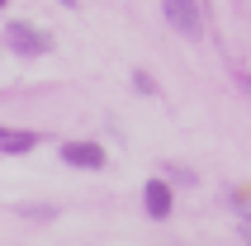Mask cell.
Listing matches in <instances>:
<instances>
[{
    "instance_id": "6da1fadb",
    "label": "cell",
    "mask_w": 251,
    "mask_h": 246,
    "mask_svg": "<svg viewBox=\"0 0 251 246\" xmlns=\"http://www.w3.org/2000/svg\"><path fill=\"white\" fill-rule=\"evenodd\" d=\"M5 48H14L19 57H48V52H52V38H48L43 28L14 19V24H5Z\"/></svg>"
},
{
    "instance_id": "7a4b0ae2",
    "label": "cell",
    "mask_w": 251,
    "mask_h": 246,
    "mask_svg": "<svg viewBox=\"0 0 251 246\" xmlns=\"http://www.w3.org/2000/svg\"><path fill=\"white\" fill-rule=\"evenodd\" d=\"M142 208H147V218L166 222V218H171V208H176L171 180H147V185H142Z\"/></svg>"
},
{
    "instance_id": "3957f363",
    "label": "cell",
    "mask_w": 251,
    "mask_h": 246,
    "mask_svg": "<svg viewBox=\"0 0 251 246\" xmlns=\"http://www.w3.org/2000/svg\"><path fill=\"white\" fill-rule=\"evenodd\" d=\"M166 5V19L176 33H185V38H199V0H161Z\"/></svg>"
},
{
    "instance_id": "277c9868",
    "label": "cell",
    "mask_w": 251,
    "mask_h": 246,
    "mask_svg": "<svg viewBox=\"0 0 251 246\" xmlns=\"http://www.w3.org/2000/svg\"><path fill=\"white\" fill-rule=\"evenodd\" d=\"M62 166H76V171H100L104 166V147L100 142H62Z\"/></svg>"
},
{
    "instance_id": "5b68a950",
    "label": "cell",
    "mask_w": 251,
    "mask_h": 246,
    "mask_svg": "<svg viewBox=\"0 0 251 246\" xmlns=\"http://www.w3.org/2000/svg\"><path fill=\"white\" fill-rule=\"evenodd\" d=\"M33 147H38V133H14V128H0V151L19 156V151H33Z\"/></svg>"
},
{
    "instance_id": "8992f818",
    "label": "cell",
    "mask_w": 251,
    "mask_h": 246,
    "mask_svg": "<svg viewBox=\"0 0 251 246\" xmlns=\"http://www.w3.org/2000/svg\"><path fill=\"white\" fill-rule=\"evenodd\" d=\"M133 85H138L142 95H156V81L147 76V71H133Z\"/></svg>"
},
{
    "instance_id": "52a82bcc",
    "label": "cell",
    "mask_w": 251,
    "mask_h": 246,
    "mask_svg": "<svg viewBox=\"0 0 251 246\" xmlns=\"http://www.w3.org/2000/svg\"><path fill=\"white\" fill-rule=\"evenodd\" d=\"M242 237H247V242H251V218H247V222H242Z\"/></svg>"
},
{
    "instance_id": "ba28073f",
    "label": "cell",
    "mask_w": 251,
    "mask_h": 246,
    "mask_svg": "<svg viewBox=\"0 0 251 246\" xmlns=\"http://www.w3.org/2000/svg\"><path fill=\"white\" fill-rule=\"evenodd\" d=\"M242 85H247V90H251V76H242Z\"/></svg>"
},
{
    "instance_id": "9c48e42d",
    "label": "cell",
    "mask_w": 251,
    "mask_h": 246,
    "mask_svg": "<svg viewBox=\"0 0 251 246\" xmlns=\"http://www.w3.org/2000/svg\"><path fill=\"white\" fill-rule=\"evenodd\" d=\"M62 5H67V10H71V5H76V0H62Z\"/></svg>"
},
{
    "instance_id": "30bf717a",
    "label": "cell",
    "mask_w": 251,
    "mask_h": 246,
    "mask_svg": "<svg viewBox=\"0 0 251 246\" xmlns=\"http://www.w3.org/2000/svg\"><path fill=\"white\" fill-rule=\"evenodd\" d=\"M5 5H10V0H0V10H5Z\"/></svg>"
}]
</instances>
